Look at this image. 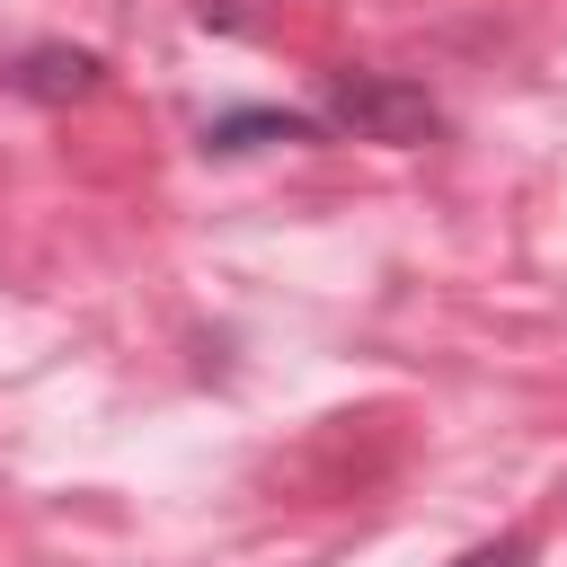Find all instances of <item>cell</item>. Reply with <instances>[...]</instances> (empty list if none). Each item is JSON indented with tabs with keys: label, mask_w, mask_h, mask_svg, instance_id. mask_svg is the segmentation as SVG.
<instances>
[{
	"label": "cell",
	"mask_w": 567,
	"mask_h": 567,
	"mask_svg": "<svg viewBox=\"0 0 567 567\" xmlns=\"http://www.w3.org/2000/svg\"><path fill=\"white\" fill-rule=\"evenodd\" d=\"M452 567H532V532H505V540H478V549H461Z\"/></svg>",
	"instance_id": "4"
},
{
	"label": "cell",
	"mask_w": 567,
	"mask_h": 567,
	"mask_svg": "<svg viewBox=\"0 0 567 567\" xmlns=\"http://www.w3.org/2000/svg\"><path fill=\"white\" fill-rule=\"evenodd\" d=\"M319 115L337 133H354V142H381V151H416V142L443 133V106L416 80H399V71H337Z\"/></svg>",
	"instance_id": "1"
},
{
	"label": "cell",
	"mask_w": 567,
	"mask_h": 567,
	"mask_svg": "<svg viewBox=\"0 0 567 567\" xmlns=\"http://www.w3.org/2000/svg\"><path fill=\"white\" fill-rule=\"evenodd\" d=\"M328 115H301V106H221L204 124V151L213 159H239V151H275V142H319Z\"/></svg>",
	"instance_id": "3"
},
{
	"label": "cell",
	"mask_w": 567,
	"mask_h": 567,
	"mask_svg": "<svg viewBox=\"0 0 567 567\" xmlns=\"http://www.w3.org/2000/svg\"><path fill=\"white\" fill-rule=\"evenodd\" d=\"M0 80H9L18 97H35V106H80V97H97L106 62H97V53H80V44H27Z\"/></svg>",
	"instance_id": "2"
}]
</instances>
